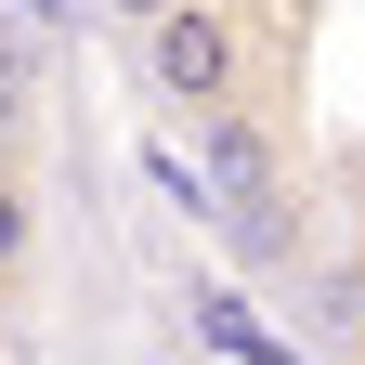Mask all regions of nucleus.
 Here are the masks:
<instances>
[{
  "instance_id": "7ed1b4c3",
  "label": "nucleus",
  "mask_w": 365,
  "mask_h": 365,
  "mask_svg": "<svg viewBox=\"0 0 365 365\" xmlns=\"http://www.w3.org/2000/svg\"><path fill=\"white\" fill-rule=\"evenodd\" d=\"M26 118H39V53H26L14 26H0V157L26 144Z\"/></svg>"
},
{
  "instance_id": "f257e3e1",
  "label": "nucleus",
  "mask_w": 365,
  "mask_h": 365,
  "mask_svg": "<svg viewBox=\"0 0 365 365\" xmlns=\"http://www.w3.org/2000/svg\"><path fill=\"white\" fill-rule=\"evenodd\" d=\"M144 91L157 118H209L248 91V14L235 0H170V14H144Z\"/></svg>"
},
{
  "instance_id": "20e7f679",
  "label": "nucleus",
  "mask_w": 365,
  "mask_h": 365,
  "mask_svg": "<svg viewBox=\"0 0 365 365\" xmlns=\"http://www.w3.org/2000/svg\"><path fill=\"white\" fill-rule=\"evenodd\" d=\"M118 14H130V26H144V14H170V0H118Z\"/></svg>"
},
{
  "instance_id": "f03ea898",
  "label": "nucleus",
  "mask_w": 365,
  "mask_h": 365,
  "mask_svg": "<svg viewBox=\"0 0 365 365\" xmlns=\"http://www.w3.org/2000/svg\"><path fill=\"white\" fill-rule=\"evenodd\" d=\"M26 261H39V196H26V170L0 157V287H26Z\"/></svg>"
}]
</instances>
